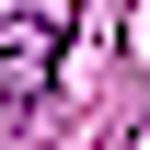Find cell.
Segmentation results:
<instances>
[{
  "label": "cell",
  "mask_w": 150,
  "mask_h": 150,
  "mask_svg": "<svg viewBox=\"0 0 150 150\" xmlns=\"http://www.w3.org/2000/svg\"><path fill=\"white\" fill-rule=\"evenodd\" d=\"M69 23H81V0H0V127H23L46 104L58 58H69Z\"/></svg>",
  "instance_id": "obj_1"
},
{
  "label": "cell",
  "mask_w": 150,
  "mask_h": 150,
  "mask_svg": "<svg viewBox=\"0 0 150 150\" xmlns=\"http://www.w3.org/2000/svg\"><path fill=\"white\" fill-rule=\"evenodd\" d=\"M139 150H150V127H139Z\"/></svg>",
  "instance_id": "obj_2"
}]
</instances>
